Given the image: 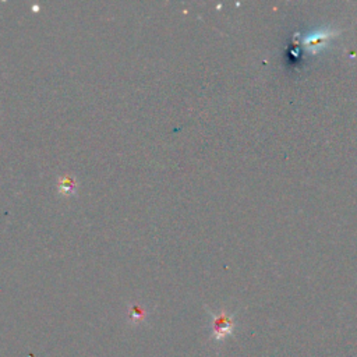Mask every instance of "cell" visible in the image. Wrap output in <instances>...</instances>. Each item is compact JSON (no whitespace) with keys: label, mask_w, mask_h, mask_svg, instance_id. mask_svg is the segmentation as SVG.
<instances>
[{"label":"cell","mask_w":357,"mask_h":357,"mask_svg":"<svg viewBox=\"0 0 357 357\" xmlns=\"http://www.w3.org/2000/svg\"><path fill=\"white\" fill-rule=\"evenodd\" d=\"M212 317V326H211V339L216 343L220 344L222 342H225V339L230 337L234 332L236 328V321H234V315L231 312H227L225 310L219 311V312H211Z\"/></svg>","instance_id":"obj_1"}]
</instances>
